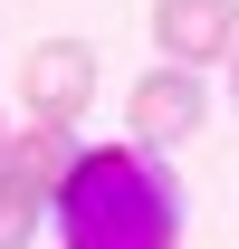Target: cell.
Returning a JSON list of instances; mask_svg holds the SVG:
<instances>
[{
    "label": "cell",
    "instance_id": "6da1fadb",
    "mask_svg": "<svg viewBox=\"0 0 239 249\" xmlns=\"http://www.w3.org/2000/svg\"><path fill=\"white\" fill-rule=\"evenodd\" d=\"M67 249H182V192L144 144H96L77 154L67 192L48 201Z\"/></svg>",
    "mask_w": 239,
    "mask_h": 249
},
{
    "label": "cell",
    "instance_id": "7a4b0ae2",
    "mask_svg": "<svg viewBox=\"0 0 239 249\" xmlns=\"http://www.w3.org/2000/svg\"><path fill=\"white\" fill-rule=\"evenodd\" d=\"M210 115V87H201V67H144L134 77V96H124V124H134V144L144 154H172V144H191Z\"/></svg>",
    "mask_w": 239,
    "mask_h": 249
},
{
    "label": "cell",
    "instance_id": "3957f363",
    "mask_svg": "<svg viewBox=\"0 0 239 249\" xmlns=\"http://www.w3.org/2000/svg\"><path fill=\"white\" fill-rule=\"evenodd\" d=\"M96 96V48L86 38H38L29 58H19V106L29 124H77Z\"/></svg>",
    "mask_w": 239,
    "mask_h": 249
},
{
    "label": "cell",
    "instance_id": "277c9868",
    "mask_svg": "<svg viewBox=\"0 0 239 249\" xmlns=\"http://www.w3.org/2000/svg\"><path fill=\"white\" fill-rule=\"evenodd\" d=\"M153 48L172 67H230L239 58V0H153Z\"/></svg>",
    "mask_w": 239,
    "mask_h": 249
},
{
    "label": "cell",
    "instance_id": "5b68a950",
    "mask_svg": "<svg viewBox=\"0 0 239 249\" xmlns=\"http://www.w3.org/2000/svg\"><path fill=\"white\" fill-rule=\"evenodd\" d=\"M77 154H86V144H77V124H29V134H10V163H0V173H19L29 192L58 201L67 173H77Z\"/></svg>",
    "mask_w": 239,
    "mask_h": 249
},
{
    "label": "cell",
    "instance_id": "8992f818",
    "mask_svg": "<svg viewBox=\"0 0 239 249\" xmlns=\"http://www.w3.org/2000/svg\"><path fill=\"white\" fill-rule=\"evenodd\" d=\"M38 211H48V192H29L19 173H0V249H29Z\"/></svg>",
    "mask_w": 239,
    "mask_h": 249
},
{
    "label": "cell",
    "instance_id": "52a82bcc",
    "mask_svg": "<svg viewBox=\"0 0 239 249\" xmlns=\"http://www.w3.org/2000/svg\"><path fill=\"white\" fill-rule=\"evenodd\" d=\"M0 163H10V115H0Z\"/></svg>",
    "mask_w": 239,
    "mask_h": 249
},
{
    "label": "cell",
    "instance_id": "ba28073f",
    "mask_svg": "<svg viewBox=\"0 0 239 249\" xmlns=\"http://www.w3.org/2000/svg\"><path fill=\"white\" fill-rule=\"evenodd\" d=\"M230 106H239V58H230Z\"/></svg>",
    "mask_w": 239,
    "mask_h": 249
}]
</instances>
